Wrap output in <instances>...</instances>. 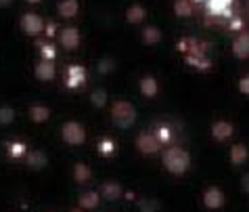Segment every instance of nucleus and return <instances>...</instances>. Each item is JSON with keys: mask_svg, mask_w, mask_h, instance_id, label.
I'll list each match as a JSON object with an SVG mask.
<instances>
[{"mask_svg": "<svg viewBox=\"0 0 249 212\" xmlns=\"http://www.w3.org/2000/svg\"><path fill=\"white\" fill-rule=\"evenodd\" d=\"M138 206H141L142 212H153L157 208V204L151 202V200H141V202H138Z\"/></svg>", "mask_w": 249, "mask_h": 212, "instance_id": "31", "label": "nucleus"}, {"mask_svg": "<svg viewBox=\"0 0 249 212\" xmlns=\"http://www.w3.org/2000/svg\"><path fill=\"white\" fill-rule=\"evenodd\" d=\"M71 212H84V210H82V208H73Z\"/></svg>", "mask_w": 249, "mask_h": 212, "instance_id": "41", "label": "nucleus"}, {"mask_svg": "<svg viewBox=\"0 0 249 212\" xmlns=\"http://www.w3.org/2000/svg\"><path fill=\"white\" fill-rule=\"evenodd\" d=\"M144 17H147V11H144V6H141V4H132V6H130V9L126 11L128 23H142Z\"/></svg>", "mask_w": 249, "mask_h": 212, "instance_id": "20", "label": "nucleus"}, {"mask_svg": "<svg viewBox=\"0 0 249 212\" xmlns=\"http://www.w3.org/2000/svg\"><path fill=\"white\" fill-rule=\"evenodd\" d=\"M57 11H59V15H61V17L71 19V17L78 15L80 2H78V0H61V2L57 4Z\"/></svg>", "mask_w": 249, "mask_h": 212, "instance_id": "13", "label": "nucleus"}, {"mask_svg": "<svg viewBox=\"0 0 249 212\" xmlns=\"http://www.w3.org/2000/svg\"><path fill=\"white\" fill-rule=\"evenodd\" d=\"M136 147H138V152H141V154L151 155V154H157L159 149H161V143L155 139V135L151 133V131H144V133L138 135Z\"/></svg>", "mask_w": 249, "mask_h": 212, "instance_id": "5", "label": "nucleus"}, {"mask_svg": "<svg viewBox=\"0 0 249 212\" xmlns=\"http://www.w3.org/2000/svg\"><path fill=\"white\" fill-rule=\"evenodd\" d=\"M73 179H75V183H80V185L88 183V181L92 179L90 166H88V164H84V162H78V164L73 166Z\"/></svg>", "mask_w": 249, "mask_h": 212, "instance_id": "17", "label": "nucleus"}, {"mask_svg": "<svg viewBox=\"0 0 249 212\" xmlns=\"http://www.w3.org/2000/svg\"><path fill=\"white\" fill-rule=\"evenodd\" d=\"M80 30L78 27H63L59 34V42L63 44V49L67 51H73V49H78L80 46Z\"/></svg>", "mask_w": 249, "mask_h": 212, "instance_id": "9", "label": "nucleus"}, {"mask_svg": "<svg viewBox=\"0 0 249 212\" xmlns=\"http://www.w3.org/2000/svg\"><path fill=\"white\" fill-rule=\"evenodd\" d=\"M44 25H46L44 19L36 15V13H25L21 17V27L27 36H38L40 32H44Z\"/></svg>", "mask_w": 249, "mask_h": 212, "instance_id": "6", "label": "nucleus"}, {"mask_svg": "<svg viewBox=\"0 0 249 212\" xmlns=\"http://www.w3.org/2000/svg\"><path fill=\"white\" fill-rule=\"evenodd\" d=\"M105 101H107L105 91H94L92 93V105L94 107H103V105H105Z\"/></svg>", "mask_w": 249, "mask_h": 212, "instance_id": "30", "label": "nucleus"}, {"mask_svg": "<svg viewBox=\"0 0 249 212\" xmlns=\"http://www.w3.org/2000/svg\"><path fill=\"white\" fill-rule=\"evenodd\" d=\"M13 0H0V6H11Z\"/></svg>", "mask_w": 249, "mask_h": 212, "instance_id": "38", "label": "nucleus"}, {"mask_svg": "<svg viewBox=\"0 0 249 212\" xmlns=\"http://www.w3.org/2000/svg\"><path fill=\"white\" fill-rule=\"evenodd\" d=\"M61 136H63V141L67 145H82V143L86 141V131L84 126L80 124V122H65L63 128H61Z\"/></svg>", "mask_w": 249, "mask_h": 212, "instance_id": "3", "label": "nucleus"}, {"mask_svg": "<svg viewBox=\"0 0 249 212\" xmlns=\"http://www.w3.org/2000/svg\"><path fill=\"white\" fill-rule=\"evenodd\" d=\"M174 13L178 17H191L193 15V4L189 0H176L174 2Z\"/></svg>", "mask_w": 249, "mask_h": 212, "instance_id": "25", "label": "nucleus"}, {"mask_svg": "<svg viewBox=\"0 0 249 212\" xmlns=\"http://www.w3.org/2000/svg\"><path fill=\"white\" fill-rule=\"evenodd\" d=\"M48 118H51V109H48L46 105H32L30 107V120L42 124V122H46Z\"/></svg>", "mask_w": 249, "mask_h": 212, "instance_id": "22", "label": "nucleus"}, {"mask_svg": "<svg viewBox=\"0 0 249 212\" xmlns=\"http://www.w3.org/2000/svg\"><path fill=\"white\" fill-rule=\"evenodd\" d=\"M228 25H231V30H243V19H241V17H231V23H228Z\"/></svg>", "mask_w": 249, "mask_h": 212, "instance_id": "33", "label": "nucleus"}, {"mask_svg": "<svg viewBox=\"0 0 249 212\" xmlns=\"http://www.w3.org/2000/svg\"><path fill=\"white\" fill-rule=\"evenodd\" d=\"M232 4L234 0H205V6H207V15L210 17H226L231 19L232 17Z\"/></svg>", "mask_w": 249, "mask_h": 212, "instance_id": "4", "label": "nucleus"}, {"mask_svg": "<svg viewBox=\"0 0 249 212\" xmlns=\"http://www.w3.org/2000/svg\"><path fill=\"white\" fill-rule=\"evenodd\" d=\"M15 118V112L11 107H0V124H11Z\"/></svg>", "mask_w": 249, "mask_h": 212, "instance_id": "29", "label": "nucleus"}, {"mask_svg": "<svg viewBox=\"0 0 249 212\" xmlns=\"http://www.w3.org/2000/svg\"><path fill=\"white\" fill-rule=\"evenodd\" d=\"M141 93L144 95V97H157V93H159V84H157V80L153 76H144L141 78Z\"/></svg>", "mask_w": 249, "mask_h": 212, "instance_id": "18", "label": "nucleus"}, {"mask_svg": "<svg viewBox=\"0 0 249 212\" xmlns=\"http://www.w3.org/2000/svg\"><path fill=\"white\" fill-rule=\"evenodd\" d=\"M34 72H36V78L38 80L48 82V80L54 78V63H53V61H46V59H40Z\"/></svg>", "mask_w": 249, "mask_h": 212, "instance_id": "12", "label": "nucleus"}, {"mask_svg": "<svg viewBox=\"0 0 249 212\" xmlns=\"http://www.w3.org/2000/svg\"><path fill=\"white\" fill-rule=\"evenodd\" d=\"M99 202H101V195L96 191H86V193H82L78 197V206L82 210H94L99 206Z\"/></svg>", "mask_w": 249, "mask_h": 212, "instance_id": "14", "label": "nucleus"}, {"mask_svg": "<svg viewBox=\"0 0 249 212\" xmlns=\"http://www.w3.org/2000/svg\"><path fill=\"white\" fill-rule=\"evenodd\" d=\"M186 63L191 67H197V70H210L212 61L207 59V55H186Z\"/></svg>", "mask_w": 249, "mask_h": 212, "instance_id": "23", "label": "nucleus"}, {"mask_svg": "<svg viewBox=\"0 0 249 212\" xmlns=\"http://www.w3.org/2000/svg\"><path fill=\"white\" fill-rule=\"evenodd\" d=\"M44 32H46V36H54V32H57V23H54V21L46 23L44 25Z\"/></svg>", "mask_w": 249, "mask_h": 212, "instance_id": "35", "label": "nucleus"}, {"mask_svg": "<svg viewBox=\"0 0 249 212\" xmlns=\"http://www.w3.org/2000/svg\"><path fill=\"white\" fill-rule=\"evenodd\" d=\"M86 82V70L82 65H69L65 72V86L67 88H78Z\"/></svg>", "mask_w": 249, "mask_h": 212, "instance_id": "8", "label": "nucleus"}, {"mask_svg": "<svg viewBox=\"0 0 249 212\" xmlns=\"http://www.w3.org/2000/svg\"><path fill=\"white\" fill-rule=\"evenodd\" d=\"M239 91L243 93V95H249V74H247L245 78L239 80Z\"/></svg>", "mask_w": 249, "mask_h": 212, "instance_id": "32", "label": "nucleus"}, {"mask_svg": "<svg viewBox=\"0 0 249 212\" xmlns=\"http://www.w3.org/2000/svg\"><path fill=\"white\" fill-rule=\"evenodd\" d=\"M241 187H243V191H247V193H249V173L243 176V179H241Z\"/></svg>", "mask_w": 249, "mask_h": 212, "instance_id": "37", "label": "nucleus"}, {"mask_svg": "<svg viewBox=\"0 0 249 212\" xmlns=\"http://www.w3.org/2000/svg\"><path fill=\"white\" fill-rule=\"evenodd\" d=\"M142 40H144V44H151V46H155L161 42V30L155 25H149V27H144L142 30Z\"/></svg>", "mask_w": 249, "mask_h": 212, "instance_id": "21", "label": "nucleus"}, {"mask_svg": "<svg viewBox=\"0 0 249 212\" xmlns=\"http://www.w3.org/2000/svg\"><path fill=\"white\" fill-rule=\"evenodd\" d=\"M191 4H197V2H203V0H189Z\"/></svg>", "mask_w": 249, "mask_h": 212, "instance_id": "39", "label": "nucleus"}, {"mask_svg": "<svg viewBox=\"0 0 249 212\" xmlns=\"http://www.w3.org/2000/svg\"><path fill=\"white\" fill-rule=\"evenodd\" d=\"M115 152V143L111 139H101L99 141V154L101 155H111Z\"/></svg>", "mask_w": 249, "mask_h": 212, "instance_id": "28", "label": "nucleus"}, {"mask_svg": "<svg viewBox=\"0 0 249 212\" xmlns=\"http://www.w3.org/2000/svg\"><path fill=\"white\" fill-rule=\"evenodd\" d=\"M38 49H40V55H42V59L54 61V55H57V51H54L53 44H48V42H38Z\"/></svg>", "mask_w": 249, "mask_h": 212, "instance_id": "27", "label": "nucleus"}, {"mask_svg": "<svg viewBox=\"0 0 249 212\" xmlns=\"http://www.w3.org/2000/svg\"><path fill=\"white\" fill-rule=\"evenodd\" d=\"M27 2H30V4H38L40 0H27Z\"/></svg>", "mask_w": 249, "mask_h": 212, "instance_id": "40", "label": "nucleus"}, {"mask_svg": "<svg viewBox=\"0 0 249 212\" xmlns=\"http://www.w3.org/2000/svg\"><path fill=\"white\" fill-rule=\"evenodd\" d=\"M27 166L34 168V170H40L46 166V155L42 152H34L30 154V158H27Z\"/></svg>", "mask_w": 249, "mask_h": 212, "instance_id": "24", "label": "nucleus"}, {"mask_svg": "<svg viewBox=\"0 0 249 212\" xmlns=\"http://www.w3.org/2000/svg\"><path fill=\"white\" fill-rule=\"evenodd\" d=\"M224 191L220 189V187H207L203 191V204H205V208H210V210H218V208H222L224 206Z\"/></svg>", "mask_w": 249, "mask_h": 212, "instance_id": "7", "label": "nucleus"}, {"mask_svg": "<svg viewBox=\"0 0 249 212\" xmlns=\"http://www.w3.org/2000/svg\"><path fill=\"white\" fill-rule=\"evenodd\" d=\"M122 193H124L122 187L117 185V183H113V181L103 183V187H101V195L105 197V200H120Z\"/></svg>", "mask_w": 249, "mask_h": 212, "instance_id": "19", "label": "nucleus"}, {"mask_svg": "<svg viewBox=\"0 0 249 212\" xmlns=\"http://www.w3.org/2000/svg\"><path fill=\"white\" fill-rule=\"evenodd\" d=\"M111 120L120 128H130L136 120V109L130 101H115L111 107Z\"/></svg>", "mask_w": 249, "mask_h": 212, "instance_id": "2", "label": "nucleus"}, {"mask_svg": "<svg viewBox=\"0 0 249 212\" xmlns=\"http://www.w3.org/2000/svg\"><path fill=\"white\" fill-rule=\"evenodd\" d=\"M191 44H193V40L191 38H182L180 40V42H178V51H180V53H189V49H191Z\"/></svg>", "mask_w": 249, "mask_h": 212, "instance_id": "34", "label": "nucleus"}, {"mask_svg": "<svg viewBox=\"0 0 249 212\" xmlns=\"http://www.w3.org/2000/svg\"><path fill=\"white\" fill-rule=\"evenodd\" d=\"M249 160V149L247 145H243V143H237V145H232L231 149V162L234 164V166H241V164H245Z\"/></svg>", "mask_w": 249, "mask_h": 212, "instance_id": "16", "label": "nucleus"}, {"mask_svg": "<svg viewBox=\"0 0 249 212\" xmlns=\"http://www.w3.org/2000/svg\"><path fill=\"white\" fill-rule=\"evenodd\" d=\"M232 55L237 59H249V34L247 32H243L232 42Z\"/></svg>", "mask_w": 249, "mask_h": 212, "instance_id": "11", "label": "nucleus"}, {"mask_svg": "<svg viewBox=\"0 0 249 212\" xmlns=\"http://www.w3.org/2000/svg\"><path fill=\"white\" fill-rule=\"evenodd\" d=\"M232 133H234V126L226 120H218L212 124V136L216 141H228L232 136Z\"/></svg>", "mask_w": 249, "mask_h": 212, "instance_id": "10", "label": "nucleus"}, {"mask_svg": "<svg viewBox=\"0 0 249 212\" xmlns=\"http://www.w3.org/2000/svg\"><path fill=\"white\" fill-rule=\"evenodd\" d=\"M111 67H113V63H111L109 59H105V63H101V65H99V70H101V72H109Z\"/></svg>", "mask_w": 249, "mask_h": 212, "instance_id": "36", "label": "nucleus"}, {"mask_svg": "<svg viewBox=\"0 0 249 212\" xmlns=\"http://www.w3.org/2000/svg\"><path fill=\"white\" fill-rule=\"evenodd\" d=\"M163 168L172 174H184L191 168V155L189 152H184L182 147L172 145L163 152Z\"/></svg>", "mask_w": 249, "mask_h": 212, "instance_id": "1", "label": "nucleus"}, {"mask_svg": "<svg viewBox=\"0 0 249 212\" xmlns=\"http://www.w3.org/2000/svg\"><path fill=\"white\" fill-rule=\"evenodd\" d=\"M155 135V139L161 143V145H168V143L172 141V128L170 124H165V122H157V124H153V131H151Z\"/></svg>", "mask_w": 249, "mask_h": 212, "instance_id": "15", "label": "nucleus"}, {"mask_svg": "<svg viewBox=\"0 0 249 212\" xmlns=\"http://www.w3.org/2000/svg\"><path fill=\"white\" fill-rule=\"evenodd\" d=\"M6 152H9V158H21L25 154V143H21V141L6 143Z\"/></svg>", "mask_w": 249, "mask_h": 212, "instance_id": "26", "label": "nucleus"}]
</instances>
